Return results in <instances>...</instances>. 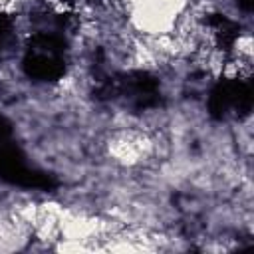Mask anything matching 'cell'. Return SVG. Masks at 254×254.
<instances>
[{
	"label": "cell",
	"instance_id": "6da1fadb",
	"mask_svg": "<svg viewBox=\"0 0 254 254\" xmlns=\"http://www.w3.org/2000/svg\"><path fill=\"white\" fill-rule=\"evenodd\" d=\"M252 105V89L248 79H222L210 93L208 107L214 117H224L232 111H248Z\"/></svg>",
	"mask_w": 254,
	"mask_h": 254
},
{
	"label": "cell",
	"instance_id": "7a4b0ae2",
	"mask_svg": "<svg viewBox=\"0 0 254 254\" xmlns=\"http://www.w3.org/2000/svg\"><path fill=\"white\" fill-rule=\"evenodd\" d=\"M10 32H12V24H10V18H8L6 14H2V12H0V50H2V46L8 42V38H10Z\"/></svg>",
	"mask_w": 254,
	"mask_h": 254
}]
</instances>
